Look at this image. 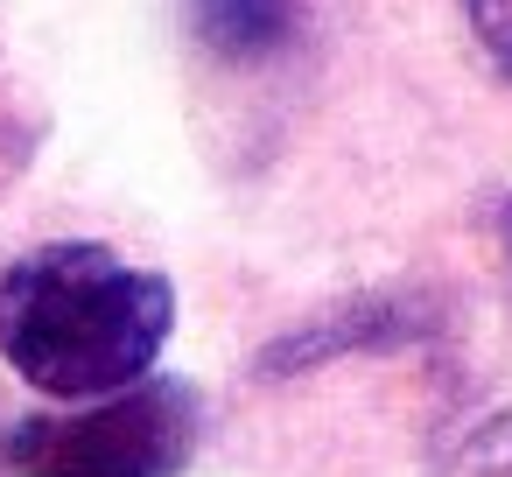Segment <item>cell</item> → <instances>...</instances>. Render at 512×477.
<instances>
[{
  "mask_svg": "<svg viewBox=\"0 0 512 477\" xmlns=\"http://www.w3.org/2000/svg\"><path fill=\"white\" fill-rule=\"evenodd\" d=\"M176 288L99 239H57L0 274V358L50 400H99L155 372Z\"/></svg>",
  "mask_w": 512,
  "mask_h": 477,
  "instance_id": "obj_1",
  "label": "cell"
},
{
  "mask_svg": "<svg viewBox=\"0 0 512 477\" xmlns=\"http://www.w3.org/2000/svg\"><path fill=\"white\" fill-rule=\"evenodd\" d=\"M204 400L183 379H134L78 414H29L0 435L15 477H176L197 456Z\"/></svg>",
  "mask_w": 512,
  "mask_h": 477,
  "instance_id": "obj_2",
  "label": "cell"
},
{
  "mask_svg": "<svg viewBox=\"0 0 512 477\" xmlns=\"http://www.w3.org/2000/svg\"><path fill=\"white\" fill-rule=\"evenodd\" d=\"M190 29L218 57H274L295 36V0H190Z\"/></svg>",
  "mask_w": 512,
  "mask_h": 477,
  "instance_id": "obj_3",
  "label": "cell"
},
{
  "mask_svg": "<svg viewBox=\"0 0 512 477\" xmlns=\"http://www.w3.org/2000/svg\"><path fill=\"white\" fill-rule=\"evenodd\" d=\"M428 477H512V407H498V414H484L477 428H463V435L435 456Z\"/></svg>",
  "mask_w": 512,
  "mask_h": 477,
  "instance_id": "obj_4",
  "label": "cell"
},
{
  "mask_svg": "<svg viewBox=\"0 0 512 477\" xmlns=\"http://www.w3.org/2000/svg\"><path fill=\"white\" fill-rule=\"evenodd\" d=\"M463 8H470V29H477L484 57L512 78V0H463Z\"/></svg>",
  "mask_w": 512,
  "mask_h": 477,
  "instance_id": "obj_5",
  "label": "cell"
},
{
  "mask_svg": "<svg viewBox=\"0 0 512 477\" xmlns=\"http://www.w3.org/2000/svg\"><path fill=\"white\" fill-rule=\"evenodd\" d=\"M505 232H512V211H505Z\"/></svg>",
  "mask_w": 512,
  "mask_h": 477,
  "instance_id": "obj_6",
  "label": "cell"
}]
</instances>
